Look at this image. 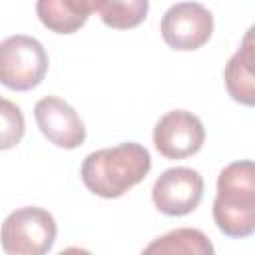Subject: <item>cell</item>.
<instances>
[{
	"mask_svg": "<svg viewBox=\"0 0 255 255\" xmlns=\"http://www.w3.org/2000/svg\"><path fill=\"white\" fill-rule=\"evenodd\" d=\"M151 169L149 151L133 141L120 143L116 147L98 149L86 155L82 161V181L84 185L106 199L120 197L133 185L143 181Z\"/></svg>",
	"mask_w": 255,
	"mask_h": 255,
	"instance_id": "6da1fadb",
	"label": "cell"
},
{
	"mask_svg": "<svg viewBox=\"0 0 255 255\" xmlns=\"http://www.w3.org/2000/svg\"><path fill=\"white\" fill-rule=\"evenodd\" d=\"M213 219L229 237H247L255 229V165L241 159L225 165L217 177Z\"/></svg>",
	"mask_w": 255,
	"mask_h": 255,
	"instance_id": "7a4b0ae2",
	"label": "cell"
},
{
	"mask_svg": "<svg viewBox=\"0 0 255 255\" xmlns=\"http://www.w3.org/2000/svg\"><path fill=\"white\" fill-rule=\"evenodd\" d=\"M58 227L50 211L42 207L14 209L0 227V243L8 255H46L54 245Z\"/></svg>",
	"mask_w": 255,
	"mask_h": 255,
	"instance_id": "3957f363",
	"label": "cell"
},
{
	"mask_svg": "<svg viewBox=\"0 0 255 255\" xmlns=\"http://www.w3.org/2000/svg\"><path fill=\"white\" fill-rule=\"evenodd\" d=\"M46 72L48 54L36 38L16 34L0 42V84L6 88L32 90L44 80Z\"/></svg>",
	"mask_w": 255,
	"mask_h": 255,
	"instance_id": "277c9868",
	"label": "cell"
},
{
	"mask_svg": "<svg viewBox=\"0 0 255 255\" xmlns=\"http://www.w3.org/2000/svg\"><path fill=\"white\" fill-rule=\"evenodd\" d=\"M213 34V16L199 2H177L161 18V36L173 50H197Z\"/></svg>",
	"mask_w": 255,
	"mask_h": 255,
	"instance_id": "5b68a950",
	"label": "cell"
},
{
	"mask_svg": "<svg viewBox=\"0 0 255 255\" xmlns=\"http://www.w3.org/2000/svg\"><path fill=\"white\" fill-rule=\"evenodd\" d=\"M205 128L201 120L187 110L163 114L153 128V145L167 159H183L201 149Z\"/></svg>",
	"mask_w": 255,
	"mask_h": 255,
	"instance_id": "8992f818",
	"label": "cell"
},
{
	"mask_svg": "<svg viewBox=\"0 0 255 255\" xmlns=\"http://www.w3.org/2000/svg\"><path fill=\"white\" fill-rule=\"evenodd\" d=\"M151 197L165 215H187L203 197V177L191 167H169L153 183Z\"/></svg>",
	"mask_w": 255,
	"mask_h": 255,
	"instance_id": "52a82bcc",
	"label": "cell"
},
{
	"mask_svg": "<svg viewBox=\"0 0 255 255\" xmlns=\"http://www.w3.org/2000/svg\"><path fill=\"white\" fill-rule=\"evenodd\" d=\"M34 116L40 131L58 147L76 149L86 139V128L78 112L58 96H46L36 102Z\"/></svg>",
	"mask_w": 255,
	"mask_h": 255,
	"instance_id": "ba28073f",
	"label": "cell"
},
{
	"mask_svg": "<svg viewBox=\"0 0 255 255\" xmlns=\"http://www.w3.org/2000/svg\"><path fill=\"white\" fill-rule=\"evenodd\" d=\"M255 28L251 26L243 40L239 50L229 58L223 70V80L229 96L243 104V106H253L255 104Z\"/></svg>",
	"mask_w": 255,
	"mask_h": 255,
	"instance_id": "9c48e42d",
	"label": "cell"
},
{
	"mask_svg": "<svg viewBox=\"0 0 255 255\" xmlns=\"http://www.w3.org/2000/svg\"><path fill=\"white\" fill-rule=\"evenodd\" d=\"M40 22L56 34H74L92 14V0H40L36 4Z\"/></svg>",
	"mask_w": 255,
	"mask_h": 255,
	"instance_id": "30bf717a",
	"label": "cell"
},
{
	"mask_svg": "<svg viewBox=\"0 0 255 255\" xmlns=\"http://www.w3.org/2000/svg\"><path fill=\"white\" fill-rule=\"evenodd\" d=\"M141 255H215V249L201 229L177 227L153 239Z\"/></svg>",
	"mask_w": 255,
	"mask_h": 255,
	"instance_id": "8fae6325",
	"label": "cell"
},
{
	"mask_svg": "<svg viewBox=\"0 0 255 255\" xmlns=\"http://www.w3.org/2000/svg\"><path fill=\"white\" fill-rule=\"evenodd\" d=\"M147 10V0H92V12H98L102 22L116 30L135 28L145 20Z\"/></svg>",
	"mask_w": 255,
	"mask_h": 255,
	"instance_id": "7c38bea8",
	"label": "cell"
},
{
	"mask_svg": "<svg viewBox=\"0 0 255 255\" xmlns=\"http://www.w3.org/2000/svg\"><path fill=\"white\" fill-rule=\"evenodd\" d=\"M26 131V120L14 102L0 96V151L16 147Z\"/></svg>",
	"mask_w": 255,
	"mask_h": 255,
	"instance_id": "4fadbf2b",
	"label": "cell"
},
{
	"mask_svg": "<svg viewBox=\"0 0 255 255\" xmlns=\"http://www.w3.org/2000/svg\"><path fill=\"white\" fill-rule=\"evenodd\" d=\"M58 255H92V253L88 249H84V247H66Z\"/></svg>",
	"mask_w": 255,
	"mask_h": 255,
	"instance_id": "5bb4252c",
	"label": "cell"
}]
</instances>
